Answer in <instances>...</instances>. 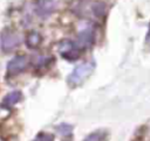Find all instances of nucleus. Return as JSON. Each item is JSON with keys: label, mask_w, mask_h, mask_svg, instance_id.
Instances as JSON below:
<instances>
[{"label": "nucleus", "mask_w": 150, "mask_h": 141, "mask_svg": "<svg viewBox=\"0 0 150 141\" xmlns=\"http://www.w3.org/2000/svg\"><path fill=\"white\" fill-rule=\"evenodd\" d=\"M80 47L76 42H73L70 40H64L60 42L59 44V52L61 56L68 61H74L80 56Z\"/></svg>", "instance_id": "nucleus-2"}, {"label": "nucleus", "mask_w": 150, "mask_h": 141, "mask_svg": "<svg viewBox=\"0 0 150 141\" xmlns=\"http://www.w3.org/2000/svg\"><path fill=\"white\" fill-rule=\"evenodd\" d=\"M42 42V37L38 31H30L26 37V45L30 49H35Z\"/></svg>", "instance_id": "nucleus-8"}, {"label": "nucleus", "mask_w": 150, "mask_h": 141, "mask_svg": "<svg viewBox=\"0 0 150 141\" xmlns=\"http://www.w3.org/2000/svg\"><path fill=\"white\" fill-rule=\"evenodd\" d=\"M148 41L150 42V31H149V35H148Z\"/></svg>", "instance_id": "nucleus-13"}, {"label": "nucleus", "mask_w": 150, "mask_h": 141, "mask_svg": "<svg viewBox=\"0 0 150 141\" xmlns=\"http://www.w3.org/2000/svg\"><path fill=\"white\" fill-rule=\"evenodd\" d=\"M57 7L56 0H36L35 2V13L38 16L46 19L54 13Z\"/></svg>", "instance_id": "nucleus-5"}, {"label": "nucleus", "mask_w": 150, "mask_h": 141, "mask_svg": "<svg viewBox=\"0 0 150 141\" xmlns=\"http://www.w3.org/2000/svg\"><path fill=\"white\" fill-rule=\"evenodd\" d=\"M95 68V63L93 61H88L84 63L79 64L68 76L67 78V83L70 86H77L80 85L83 80H86L88 78V76L93 72Z\"/></svg>", "instance_id": "nucleus-1"}, {"label": "nucleus", "mask_w": 150, "mask_h": 141, "mask_svg": "<svg viewBox=\"0 0 150 141\" xmlns=\"http://www.w3.org/2000/svg\"><path fill=\"white\" fill-rule=\"evenodd\" d=\"M50 61V57H46V56H38L34 59V65L36 68H41L48 64V62Z\"/></svg>", "instance_id": "nucleus-11"}, {"label": "nucleus", "mask_w": 150, "mask_h": 141, "mask_svg": "<svg viewBox=\"0 0 150 141\" xmlns=\"http://www.w3.org/2000/svg\"><path fill=\"white\" fill-rule=\"evenodd\" d=\"M55 129L59 132V134L61 135H70L71 131H73V126L69 125V124H60L55 127Z\"/></svg>", "instance_id": "nucleus-9"}, {"label": "nucleus", "mask_w": 150, "mask_h": 141, "mask_svg": "<svg viewBox=\"0 0 150 141\" xmlns=\"http://www.w3.org/2000/svg\"><path fill=\"white\" fill-rule=\"evenodd\" d=\"M105 133L102 131H97V132H93L90 133L83 141H102L104 139Z\"/></svg>", "instance_id": "nucleus-10"}, {"label": "nucleus", "mask_w": 150, "mask_h": 141, "mask_svg": "<svg viewBox=\"0 0 150 141\" xmlns=\"http://www.w3.org/2000/svg\"><path fill=\"white\" fill-rule=\"evenodd\" d=\"M28 64H29L28 57H26V56H16V57L12 58L7 63V72L11 76L19 75V73L23 72L27 69Z\"/></svg>", "instance_id": "nucleus-4"}, {"label": "nucleus", "mask_w": 150, "mask_h": 141, "mask_svg": "<svg viewBox=\"0 0 150 141\" xmlns=\"http://www.w3.org/2000/svg\"><path fill=\"white\" fill-rule=\"evenodd\" d=\"M20 99H21V92H20V91H13V92L8 93V94L4 98L1 106H2L4 108H9V107H12L14 104H16Z\"/></svg>", "instance_id": "nucleus-7"}, {"label": "nucleus", "mask_w": 150, "mask_h": 141, "mask_svg": "<svg viewBox=\"0 0 150 141\" xmlns=\"http://www.w3.org/2000/svg\"><path fill=\"white\" fill-rule=\"evenodd\" d=\"M94 42V29L91 26H86L77 34L76 43L80 48H88Z\"/></svg>", "instance_id": "nucleus-6"}, {"label": "nucleus", "mask_w": 150, "mask_h": 141, "mask_svg": "<svg viewBox=\"0 0 150 141\" xmlns=\"http://www.w3.org/2000/svg\"><path fill=\"white\" fill-rule=\"evenodd\" d=\"M33 141H54V138H53V135H50V134L41 133V134H39Z\"/></svg>", "instance_id": "nucleus-12"}, {"label": "nucleus", "mask_w": 150, "mask_h": 141, "mask_svg": "<svg viewBox=\"0 0 150 141\" xmlns=\"http://www.w3.org/2000/svg\"><path fill=\"white\" fill-rule=\"evenodd\" d=\"M0 44L4 51H12L20 44V36L11 30H4L0 35Z\"/></svg>", "instance_id": "nucleus-3"}]
</instances>
